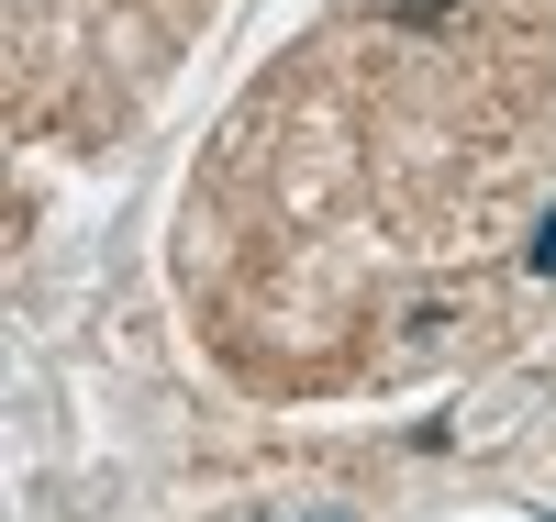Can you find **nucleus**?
<instances>
[{
  "mask_svg": "<svg viewBox=\"0 0 556 522\" xmlns=\"http://www.w3.org/2000/svg\"><path fill=\"white\" fill-rule=\"evenodd\" d=\"M223 0H0L12 44V133L23 145H112L178 78Z\"/></svg>",
  "mask_w": 556,
  "mask_h": 522,
  "instance_id": "nucleus-2",
  "label": "nucleus"
},
{
  "mask_svg": "<svg viewBox=\"0 0 556 522\" xmlns=\"http://www.w3.org/2000/svg\"><path fill=\"white\" fill-rule=\"evenodd\" d=\"M167 267L256 400L501 356L556 290V0H334L212 123Z\"/></svg>",
  "mask_w": 556,
  "mask_h": 522,
  "instance_id": "nucleus-1",
  "label": "nucleus"
}]
</instances>
